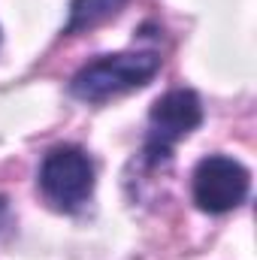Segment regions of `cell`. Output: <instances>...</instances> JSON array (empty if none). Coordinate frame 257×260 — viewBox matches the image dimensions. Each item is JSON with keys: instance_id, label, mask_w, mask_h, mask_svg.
I'll use <instances>...</instances> for the list:
<instances>
[{"instance_id": "obj_6", "label": "cell", "mask_w": 257, "mask_h": 260, "mask_svg": "<svg viewBox=\"0 0 257 260\" xmlns=\"http://www.w3.org/2000/svg\"><path fill=\"white\" fill-rule=\"evenodd\" d=\"M3 209H6V206H3V200H0V212H3Z\"/></svg>"}, {"instance_id": "obj_5", "label": "cell", "mask_w": 257, "mask_h": 260, "mask_svg": "<svg viewBox=\"0 0 257 260\" xmlns=\"http://www.w3.org/2000/svg\"><path fill=\"white\" fill-rule=\"evenodd\" d=\"M124 3L127 0H73L64 34H82V30H91V27L115 18L124 9Z\"/></svg>"}, {"instance_id": "obj_2", "label": "cell", "mask_w": 257, "mask_h": 260, "mask_svg": "<svg viewBox=\"0 0 257 260\" xmlns=\"http://www.w3.org/2000/svg\"><path fill=\"white\" fill-rule=\"evenodd\" d=\"M40 188L46 200L64 212H76L88 203L94 191L91 157L76 145H58L46 154L40 167Z\"/></svg>"}, {"instance_id": "obj_4", "label": "cell", "mask_w": 257, "mask_h": 260, "mask_svg": "<svg viewBox=\"0 0 257 260\" xmlns=\"http://www.w3.org/2000/svg\"><path fill=\"white\" fill-rule=\"evenodd\" d=\"M191 185L194 203L203 212L224 215V212H233L245 203L248 188H251V176L239 160H233L227 154H209L197 164Z\"/></svg>"}, {"instance_id": "obj_1", "label": "cell", "mask_w": 257, "mask_h": 260, "mask_svg": "<svg viewBox=\"0 0 257 260\" xmlns=\"http://www.w3.org/2000/svg\"><path fill=\"white\" fill-rule=\"evenodd\" d=\"M160 70L157 52H118L85 64L70 79V94L85 103H103L124 91L148 85Z\"/></svg>"}, {"instance_id": "obj_3", "label": "cell", "mask_w": 257, "mask_h": 260, "mask_svg": "<svg viewBox=\"0 0 257 260\" xmlns=\"http://www.w3.org/2000/svg\"><path fill=\"white\" fill-rule=\"evenodd\" d=\"M200 121H203V103L194 91L176 88L157 97L148 112V139H145L148 164L167 160L173 145L200 127Z\"/></svg>"}]
</instances>
